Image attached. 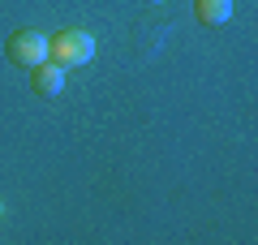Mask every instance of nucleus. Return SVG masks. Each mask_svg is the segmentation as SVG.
Instances as JSON below:
<instances>
[{
	"label": "nucleus",
	"instance_id": "obj_1",
	"mask_svg": "<svg viewBox=\"0 0 258 245\" xmlns=\"http://www.w3.org/2000/svg\"><path fill=\"white\" fill-rule=\"evenodd\" d=\"M95 56V39L86 35V30H60V35L47 39V60H56L60 69H78V65H86Z\"/></svg>",
	"mask_w": 258,
	"mask_h": 245
},
{
	"label": "nucleus",
	"instance_id": "obj_2",
	"mask_svg": "<svg viewBox=\"0 0 258 245\" xmlns=\"http://www.w3.org/2000/svg\"><path fill=\"white\" fill-rule=\"evenodd\" d=\"M5 56H9L13 65H22V69L43 65V60H47V39H43V30H18V35H9Z\"/></svg>",
	"mask_w": 258,
	"mask_h": 245
},
{
	"label": "nucleus",
	"instance_id": "obj_3",
	"mask_svg": "<svg viewBox=\"0 0 258 245\" xmlns=\"http://www.w3.org/2000/svg\"><path fill=\"white\" fill-rule=\"evenodd\" d=\"M30 91H35V95H47V99L60 95V91H64V69H60L56 60L35 65V69H30Z\"/></svg>",
	"mask_w": 258,
	"mask_h": 245
},
{
	"label": "nucleus",
	"instance_id": "obj_4",
	"mask_svg": "<svg viewBox=\"0 0 258 245\" xmlns=\"http://www.w3.org/2000/svg\"><path fill=\"white\" fill-rule=\"evenodd\" d=\"M194 18L203 26H224L232 18V0H194Z\"/></svg>",
	"mask_w": 258,
	"mask_h": 245
},
{
	"label": "nucleus",
	"instance_id": "obj_5",
	"mask_svg": "<svg viewBox=\"0 0 258 245\" xmlns=\"http://www.w3.org/2000/svg\"><path fill=\"white\" fill-rule=\"evenodd\" d=\"M0 211H5V207H0Z\"/></svg>",
	"mask_w": 258,
	"mask_h": 245
}]
</instances>
